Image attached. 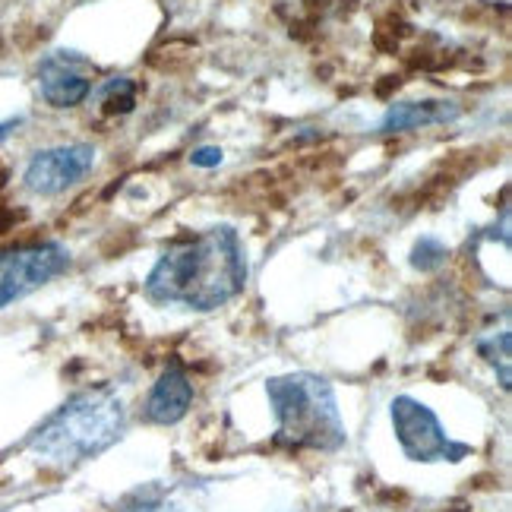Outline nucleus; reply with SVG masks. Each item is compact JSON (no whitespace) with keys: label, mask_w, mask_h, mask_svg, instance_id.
<instances>
[{"label":"nucleus","mask_w":512,"mask_h":512,"mask_svg":"<svg viewBox=\"0 0 512 512\" xmlns=\"http://www.w3.org/2000/svg\"><path fill=\"white\" fill-rule=\"evenodd\" d=\"M247 275L250 263L241 234L231 225H215L168 244L149 269L143 291L159 307L206 313L238 298Z\"/></svg>","instance_id":"1"},{"label":"nucleus","mask_w":512,"mask_h":512,"mask_svg":"<svg viewBox=\"0 0 512 512\" xmlns=\"http://www.w3.org/2000/svg\"><path fill=\"white\" fill-rule=\"evenodd\" d=\"M98 102L105 105L108 114H130L136 105V83L130 76H114L98 89Z\"/></svg>","instance_id":"10"},{"label":"nucleus","mask_w":512,"mask_h":512,"mask_svg":"<svg viewBox=\"0 0 512 512\" xmlns=\"http://www.w3.org/2000/svg\"><path fill=\"white\" fill-rule=\"evenodd\" d=\"M392 427H396V437L402 452L411 462H459L468 446H459L446 437V430L440 424V418L433 411L411 399V396H399L392 399Z\"/></svg>","instance_id":"5"},{"label":"nucleus","mask_w":512,"mask_h":512,"mask_svg":"<svg viewBox=\"0 0 512 512\" xmlns=\"http://www.w3.org/2000/svg\"><path fill=\"white\" fill-rule=\"evenodd\" d=\"M462 114L459 102H446V98H424V102H399L389 105L380 133H408V130H424L433 124H452Z\"/></svg>","instance_id":"9"},{"label":"nucleus","mask_w":512,"mask_h":512,"mask_svg":"<svg viewBox=\"0 0 512 512\" xmlns=\"http://www.w3.org/2000/svg\"><path fill=\"white\" fill-rule=\"evenodd\" d=\"M124 433V402L114 389L76 392L26 440L29 452L48 465H76L102 456Z\"/></svg>","instance_id":"2"},{"label":"nucleus","mask_w":512,"mask_h":512,"mask_svg":"<svg viewBox=\"0 0 512 512\" xmlns=\"http://www.w3.org/2000/svg\"><path fill=\"white\" fill-rule=\"evenodd\" d=\"M95 162H98V152L89 143L51 146V149L35 152L29 159L23 184L35 196H61L70 187L80 184L95 168Z\"/></svg>","instance_id":"6"},{"label":"nucleus","mask_w":512,"mask_h":512,"mask_svg":"<svg viewBox=\"0 0 512 512\" xmlns=\"http://www.w3.org/2000/svg\"><path fill=\"white\" fill-rule=\"evenodd\" d=\"M190 405H193V380L187 377V370L181 364H171L162 370V377L149 389L143 418L149 424L171 427L187 415Z\"/></svg>","instance_id":"8"},{"label":"nucleus","mask_w":512,"mask_h":512,"mask_svg":"<svg viewBox=\"0 0 512 512\" xmlns=\"http://www.w3.org/2000/svg\"><path fill=\"white\" fill-rule=\"evenodd\" d=\"M23 124V117H10V121H0V143H7L10 140V133Z\"/></svg>","instance_id":"14"},{"label":"nucleus","mask_w":512,"mask_h":512,"mask_svg":"<svg viewBox=\"0 0 512 512\" xmlns=\"http://www.w3.org/2000/svg\"><path fill=\"white\" fill-rule=\"evenodd\" d=\"M446 260H449V250L437 238H421L411 247V266L421 272H437L440 266H446Z\"/></svg>","instance_id":"12"},{"label":"nucleus","mask_w":512,"mask_h":512,"mask_svg":"<svg viewBox=\"0 0 512 512\" xmlns=\"http://www.w3.org/2000/svg\"><path fill=\"white\" fill-rule=\"evenodd\" d=\"M38 92L51 108L67 111L83 105L92 95V80L83 73L80 57L70 51H57L38 64Z\"/></svg>","instance_id":"7"},{"label":"nucleus","mask_w":512,"mask_h":512,"mask_svg":"<svg viewBox=\"0 0 512 512\" xmlns=\"http://www.w3.org/2000/svg\"><path fill=\"white\" fill-rule=\"evenodd\" d=\"M275 411V443L288 449L336 452L348 433L332 386L317 373H285L266 383Z\"/></svg>","instance_id":"3"},{"label":"nucleus","mask_w":512,"mask_h":512,"mask_svg":"<svg viewBox=\"0 0 512 512\" xmlns=\"http://www.w3.org/2000/svg\"><path fill=\"white\" fill-rule=\"evenodd\" d=\"M225 162V152L219 146H196L190 152V165L193 168H219Z\"/></svg>","instance_id":"13"},{"label":"nucleus","mask_w":512,"mask_h":512,"mask_svg":"<svg viewBox=\"0 0 512 512\" xmlns=\"http://www.w3.org/2000/svg\"><path fill=\"white\" fill-rule=\"evenodd\" d=\"M509 345H512V336L503 329L500 336H490L484 342H478V351H481V358L497 370V377H500V386L509 389L512 386V373H509Z\"/></svg>","instance_id":"11"},{"label":"nucleus","mask_w":512,"mask_h":512,"mask_svg":"<svg viewBox=\"0 0 512 512\" xmlns=\"http://www.w3.org/2000/svg\"><path fill=\"white\" fill-rule=\"evenodd\" d=\"M67 266L70 250L57 241H35L0 250V310L45 288L61 272H67Z\"/></svg>","instance_id":"4"}]
</instances>
